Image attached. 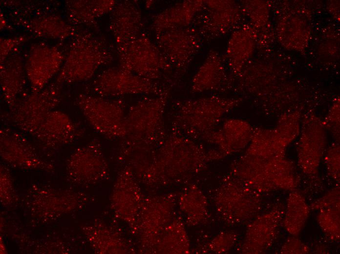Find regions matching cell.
<instances>
[{"label":"cell","instance_id":"obj_1","mask_svg":"<svg viewBox=\"0 0 340 254\" xmlns=\"http://www.w3.org/2000/svg\"><path fill=\"white\" fill-rule=\"evenodd\" d=\"M112 57L103 41L89 32L78 33L64 57L56 83L61 85L87 81L102 66L111 63Z\"/></svg>","mask_w":340,"mask_h":254},{"label":"cell","instance_id":"obj_2","mask_svg":"<svg viewBox=\"0 0 340 254\" xmlns=\"http://www.w3.org/2000/svg\"><path fill=\"white\" fill-rule=\"evenodd\" d=\"M241 101L239 98L211 96L179 102L174 116L175 129L183 135L191 136L195 133L206 136Z\"/></svg>","mask_w":340,"mask_h":254},{"label":"cell","instance_id":"obj_3","mask_svg":"<svg viewBox=\"0 0 340 254\" xmlns=\"http://www.w3.org/2000/svg\"><path fill=\"white\" fill-rule=\"evenodd\" d=\"M168 98L164 91L155 97L144 98L131 106L126 114L124 138L136 147L150 145L164 135V114Z\"/></svg>","mask_w":340,"mask_h":254},{"label":"cell","instance_id":"obj_4","mask_svg":"<svg viewBox=\"0 0 340 254\" xmlns=\"http://www.w3.org/2000/svg\"><path fill=\"white\" fill-rule=\"evenodd\" d=\"M164 142L157 158L144 170L148 179L179 178L194 170V145L177 130Z\"/></svg>","mask_w":340,"mask_h":254},{"label":"cell","instance_id":"obj_5","mask_svg":"<svg viewBox=\"0 0 340 254\" xmlns=\"http://www.w3.org/2000/svg\"><path fill=\"white\" fill-rule=\"evenodd\" d=\"M117 50L119 66L143 78L155 81L172 68L155 42L145 33L117 46Z\"/></svg>","mask_w":340,"mask_h":254},{"label":"cell","instance_id":"obj_6","mask_svg":"<svg viewBox=\"0 0 340 254\" xmlns=\"http://www.w3.org/2000/svg\"><path fill=\"white\" fill-rule=\"evenodd\" d=\"M76 104L92 128L110 139L124 138L127 134L126 114L118 100L98 95L81 94Z\"/></svg>","mask_w":340,"mask_h":254},{"label":"cell","instance_id":"obj_7","mask_svg":"<svg viewBox=\"0 0 340 254\" xmlns=\"http://www.w3.org/2000/svg\"><path fill=\"white\" fill-rule=\"evenodd\" d=\"M221 190V212L232 224L247 222L258 216L262 208L260 192L234 176Z\"/></svg>","mask_w":340,"mask_h":254},{"label":"cell","instance_id":"obj_8","mask_svg":"<svg viewBox=\"0 0 340 254\" xmlns=\"http://www.w3.org/2000/svg\"><path fill=\"white\" fill-rule=\"evenodd\" d=\"M60 85L55 83L41 90L32 91L10 108L8 119L19 130L31 135L46 115L59 104Z\"/></svg>","mask_w":340,"mask_h":254},{"label":"cell","instance_id":"obj_9","mask_svg":"<svg viewBox=\"0 0 340 254\" xmlns=\"http://www.w3.org/2000/svg\"><path fill=\"white\" fill-rule=\"evenodd\" d=\"M92 88L97 95L105 98L126 95H158L164 91L155 81L143 78L119 65L101 72L93 81Z\"/></svg>","mask_w":340,"mask_h":254},{"label":"cell","instance_id":"obj_10","mask_svg":"<svg viewBox=\"0 0 340 254\" xmlns=\"http://www.w3.org/2000/svg\"><path fill=\"white\" fill-rule=\"evenodd\" d=\"M298 137V165L304 174L315 177L327 148V130L322 120L312 113L304 115Z\"/></svg>","mask_w":340,"mask_h":254},{"label":"cell","instance_id":"obj_11","mask_svg":"<svg viewBox=\"0 0 340 254\" xmlns=\"http://www.w3.org/2000/svg\"><path fill=\"white\" fill-rule=\"evenodd\" d=\"M201 37L194 28H178L156 35L155 43L172 68L183 70L200 50Z\"/></svg>","mask_w":340,"mask_h":254},{"label":"cell","instance_id":"obj_12","mask_svg":"<svg viewBox=\"0 0 340 254\" xmlns=\"http://www.w3.org/2000/svg\"><path fill=\"white\" fill-rule=\"evenodd\" d=\"M240 6L233 0H205L197 16V30L201 37L214 39L229 32L240 21Z\"/></svg>","mask_w":340,"mask_h":254},{"label":"cell","instance_id":"obj_13","mask_svg":"<svg viewBox=\"0 0 340 254\" xmlns=\"http://www.w3.org/2000/svg\"><path fill=\"white\" fill-rule=\"evenodd\" d=\"M64 57L57 47L36 43L29 49L24 63L27 79L32 91L41 90L59 73Z\"/></svg>","mask_w":340,"mask_h":254},{"label":"cell","instance_id":"obj_14","mask_svg":"<svg viewBox=\"0 0 340 254\" xmlns=\"http://www.w3.org/2000/svg\"><path fill=\"white\" fill-rule=\"evenodd\" d=\"M69 179L77 183H94L107 174L108 166L100 142L93 140L72 154L67 165Z\"/></svg>","mask_w":340,"mask_h":254},{"label":"cell","instance_id":"obj_15","mask_svg":"<svg viewBox=\"0 0 340 254\" xmlns=\"http://www.w3.org/2000/svg\"><path fill=\"white\" fill-rule=\"evenodd\" d=\"M0 150L2 158L14 167L29 169L52 168L38 156L21 132L11 128H0Z\"/></svg>","mask_w":340,"mask_h":254},{"label":"cell","instance_id":"obj_16","mask_svg":"<svg viewBox=\"0 0 340 254\" xmlns=\"http://www.w3.org/2000/svg\"><path fill=\"white\" fill-rule=\"evenodd\" d=\"M284 213L279 205L257 216L248 226L241 247V253L262 254L270 249L277 236Z\"/></svg>","mask_w":340,"mask_h":254},{"label":"cell","instance_id":"obj_17","mask_svg":"<svg viewBox=\"0 0 340 254\" xmlns=\"http://www.w3.org/2000/svg\"><path fill=\"white\" fill-rule=\"evenodd\" d=\"M82 131L68 114L55 109L46 115L31 135L47 147L57 148L74 141Z\"/></svg>","mask_w":340,"mask_h":254},{"label":"cell","instance_id":"obj_18","mask_svg":"<svg viewBox=\"0 0 340 254\" xmlns=\"http://www.w3.org/2000/svg\"><path fill=\"white\" fill-rule=\"evenodd\" d=\"M109 27L117 46L135 39L143 32L141 9L132 1L117 3L111 11Z\"/></svg>","mask_w":340,"mask_h":254},{"label":"cell","instance_id":"obj_19","mask_svg":"<svg viewBox=\"0 0 340 254\" xmlns=\"http://www.w3.org/2000/svg\"><path fill=\"white\" fill-rule=\"evenodd\" d=\"M205 0H189L177 3L155 15L151 27L156 35L173 29L190 26L203 10Z\"/></svg>","mask_w":340,"mask_h":254},{"label":"cell","instance_id":"obj_20","mask_svg":"<svg viewBox=\"0 0 340 254\" xmlns=\"http://www.w3.org/2000/svg\"><path fill=\"white\" fill-rule=\"evenodd\" d=\"M258 35L250 24H244L234 30L227 43L226 60L231 70L239 74L255 51Z\"/></svg>","mask_w":340,"mask_h":254},{"label":"cell","instance_id":"obj_21","mask_svg":"<svg viewBox=\"0 0 340 254\" xmlns=\"http://www.w3.org/2000/svg\"><path fill=\"white\" fill-rule=\"evenodd\" d=\"M26 73L22 59L12 54L0 63V83L3 98L10 107L15 106L26 84Z\"/></svg>","mask_w":340,"mask_h":254},{"label":"cell","instance_id":"obj_22","mask_svg":"<svg viewBox=\"0 0 340 254\" xmlns=\"http://www.w3.org/2000/svg\"><path fill=\"white\" fill-rule=\"evenodd\" d=\"M226 76L222 57L217 51L211 49L193 77L191 90L201 93L217 89L223 84Z\"/></svg>","mask_w":340,"mask_h":254},{"label":"cell","instance_id":"obj_23","mask_svg":"<svg viewBox=\"0 0 340 254\" xmlns=\"http://www.w3.org/2000/svg\"><path fill=\"white\" fill-rule=\"evenodd\" d=\"M254 128L247 122L238 119L225 121L218 130V145L225 154L237 152L248 146Z\"/></svg>","mask_w":340,"mask_h":254},{"label":"cell","instance_id":"obj_24","mask_svg":"<svg viewBox=\"0 0 340 254\" xmlns=\"http://www.w3.org/2000/svg\"><path fill=\"white\" fill-rule=\"evenodd\" d=\"M277 38L286 48L303 51L308 45L311 31L307 22L295 15H286L278 22Z\"/></svg>","mask_w":340,"mask_h":254},{"label":"cell","instance_id":"obj_25","mask_svg":"<svg viewBox=\"0 0 340 254\" xmlns=\"http://www.w3.org/2000/svg\"><path fill=\"white\" fill-rule=\"evenodd\" d=\"M287 147L274 128L257 127L245 153L266 159L282 158Z\"/></svg>","mask_w":340,"mask_h":254},{"label":"cell","instance_id":"obj_26","mask_svg":"<svg viewBox=\"0 0 340 254\" xmlns=\"http://www.w3.org/2000/svg\"><path fill=\"white\" fill-rule=\"evenodd\" d=\"M116 3L113 0H68L66 9L69 19L73 22L92 25L98 19L111 12Z\"/></svg>","mask_w":340,"mask_h":254},{"label":"cell","instance_id":"obj_27","mask_svg":"<svg viewBox=\"0 0 340 254\" xmlns=\"http://www.w3.org/2000/svg\"><path fill=\"white\" fill-rule=\"evenodd\" d=\"M23 26L29 31L41 37L51 39H65L75 36L76 30L62 17L46 14L25 21Z\"/></svg>","mask_w":340,"mask_h":254},{"label":"cell","instance_id":"obj_28","mask_svg":"<svg viewBox=\"0 0 340 254\" xmlns=\"http://www.w3.org/2000/svg\"><path fill=\"white\" fill-rule=\"evenodd\" d=\"M309 206L302 194L291 192L287 198L282 219L286 231L292 235H298L303 229L310 212Z\"/></svg>","mask_w":340,"mask_h":254},{"label":"cell","instance_id":"obj_29","mask_svg":"<svg viewBox=\"0 0 340 254\" xmlns=\"http://www.w3.org/2000/svg\"><path fill=\"white\" fill-rule=\"evenodd\" d=\"M301 119V114L298 111L283 114L278 118L274 129L287 147L298 137Z\"/></svg>","mask_w":340,"mask_h":254},{"label":"cell","instance_id":"obj_30","mask_svg":"<svg viewBox=\"0 0 340 254\" xmlns=\"http://www.w3.org/2000/svg\"><path fill=\"white\" fill-rule=\"evenodd\" d=\"M318 224L325 235L331 241L338 242L340 237V207H331L319 211Z\"/></svg>","mask_w":340,"mask_h":254},{"label":"cell","instance_id":"obj_31","mask_svg":"<svg viewBox=\"0 0 340 254\" xmlns=\"http://www.w3.org/2000/svg\"><path fill=\"white\" fill-rule=\"evenodd\" d=\"M241 10L249 19L250 25L256 30L265 26L269 20V8L263 0H245Z\"/></svg>","mask_w":340,"mask_h":254},{"label":"cell","instance_id":"obj_32","mask_svg":"<svg viewBox=\"0 0 340 254\" xmlns=\"http://www.w3.org/2000/svg\"><path fill=\"white\" fill-rule=\"evenodd\" d=\"M326 172L329 176L338 183L340 178V146L334 142L327 148L323 156Z\"/></svg>","mask_w":340,"mask_h":254},{"label":"cell","instance_id":"obj_33","mask_svg":"<svg viewBox=\"0 0 340 254\" xmlns=\"http://www.w3.org/2000/svg\"><path fill=\"white\" fill-rule=\"evenodd\" d=\"M323 125L327 131H329L335 141L340 143V98L335 99L324 119Z\"/></svg>","mask_w":340,"mask_h":254},{"label":"cell","instance_id":"obj_34","mask_svg":"<svg viewBox=\"0 0 340 254\" xmlns=\"http://www.w3.org/2000/svg\"><path fill=\"white\" fill-rule=\"evenodd\" d=\"M310 210L319 211L331 207H340V189L337 184L309 206Z\"/></svg>","mask_w":340,"mask_h":254},{"label":"cell","instance_id":"obj_35","mask_svg":"<svg viewBox=\"0 0 340 254\" xmlns=\"http://www.w3.org/2000/svg\"><path fill=\"white\" fill-rule=\"evenodd\" d=\"M310 248L297 236L292 235L288 237L280 250V253L282 254H304L310 252Z\"/></svg>","mask_w":340,"mask_h":254},{"label":"cell","instance_id":"obj_36","mask_svg":"<svg viewBox=\"0 0 340 254\" xmlns=\"http://www.w3.org/2000/svg\"><path fill=\"white\" fill-rule=\"evenodd\" d=\"M24 36H20L10 38H0V63L13 54L14 50L25 41Z\"/></svg>","mask_w":340,"mask_h":254},{"label":"cell","instance_id":"obj_37","mask_svg":"<svg viewBox=\"0 0 340 254\" xmlns=\"http://www.w3.org/2000/svg\"><path fill=\"white\" fill-rule=\"evenodd\" d=\"M331 4L328 5L329 7V10L332 14L334 15L336 18L340 19V13H339V1H333Z\"/></svg>","mask_w":340,"mask_h":254}]
</instances>
